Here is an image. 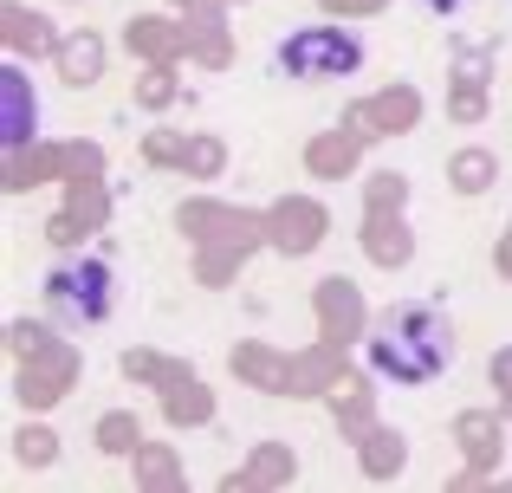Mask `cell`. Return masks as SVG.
I'll use <instances>...</instances> for the list:
<instances>
[{
  "mask_svg": "<svg viewBox=\"0 0 512 493\" xmlns=\"http://www.w3.org/2000/svg\"><path fill=\"white\" fill-rule=\"evenodd\" d=\"M279 72L292 78H344L363 65V39L344 33V26H299V33L279 39Z\"/></svg>",
  "mask_w": 512,
  "mask_h": 493,
  "instance_id": "3957f363",
  "label": "cell"
},
{
  "mask_svg": "<svg viewBox=\"0 0 512 493\" xmlns=\"http://www.w3.org/2000/svg\"><path fill=\"white\" fill-rule=\"evenodd\" d=\"M111 266L104 260H65L46 273V312L59 318V325H98V318H111Z\"/></svg>",
  "mask_w": 512,
  "mask_h": 493,
  "instance_id": "7a4b0ae2",
  "label": "cell"
},
{
  "mask_svg": "<svg viewBox=\"0 0 512 493\" xmlns=\"http://www.w3.org/2000/svg\"><path fill=\"white\" fill-rule=\"evenodd\" d=\"M363 357H370V370L389 377V383H435L454 357V338L428 305H409V312H389L383 325L370 331Z\"/></svg>",
  "mask_w": 512,
  "mask_h": 493,
  "instance_id": "6da1fadb",
  "label": "cell"
},
{
  "mask_svg": "<svg viewBox=\"0 0 512 493\" xmlns=\"http://www.w3.org/2000/svg\"><path fill=\"white\" fill-rule=\"evenodd\" d=\"M422 7H428V13H461L467 0H422Z\"/></svg>",
  "mask_w": 512,
  "mask_h": 493,
  "instance_id": "277c9868",
  "label": "cell"
}]
</instances>
